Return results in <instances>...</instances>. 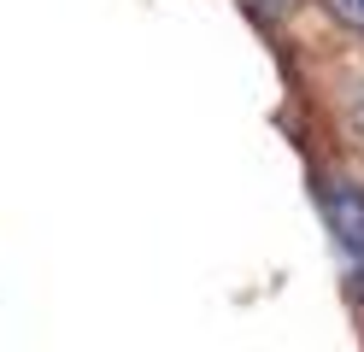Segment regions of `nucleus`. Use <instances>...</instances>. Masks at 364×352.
<instances>
[{"label":"nucleus","instance_id":"obj_1","mask_svg":"<svg viewBox=\"0 0 364 352\" xmlns=\"http://www.w3.org/2000/svg\"><path fill=\"white\" fill-rule=\"evenodd\" d=\"M329 223H335V241L347 247L353 258H364V194L353 182H335L329 194Z\"/></svg>","mask_w":364,"mask_h":352},{"label":"nucleus","instance_id":"obj_2","mask_svg":"<svg viewBox=\"0 0 364 352\" xmlns=\"http://www.w3.org/2000/svg\"><path fill=\"white\" fill-rule=\"evenodd\" d=\"M323 6L341 18V23H353V30H364V0H323Z\"/></svg>","mask_w":364,"mask_h":352}]
</instances>
